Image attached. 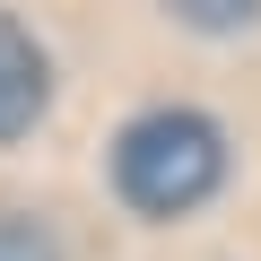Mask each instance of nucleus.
Wrapping results in <instances>:
<instances>
[{"label": "nucleus", "mask_w": 261, "mask_h": 261, "mask_svg": "<svg viewBox=\"0 0 261 261\" xmlns=\"http://www.w3.org/2000/svg\"><path fill=\"white\" fill-rule=\"evenodd\" d=\"M226 174V140H218V122L192 113V105H157L140 113L113 140V192L140 209V218H183L218 192Z\"/></svg>", "instance_id": "1"}, {"label": "nucleus", "mask_w": 261, "mask_h": 261, "mask_svg": "<svg viewBox=\"0 0 261 261\" xmlns=\"http://www.w3.org/2000/svg\"><path fill=\"white\" fill-rule=\"evenodd\" d=\"M44 96H53V61H44V44H35L9 9H0V148H9L18 130H35Z\"/></svg>", "instance_id": "2"}, {"label": "nucleus", "mask_w": 261, "mask_h": 261, "mask_svg": "<svg viewBox=\"0 0 261 261\" xmlns=\"http://www.w3.org/2000/svg\"><path fill=\"white\" fill-rule=\"evenodd\" d=\"M166 9L183 18V27H200V35H226V27H244L261 0H166Z\"/></svg>", "instance_id": "3"}, {"label": "nucleus", "mask_w": 261, "mask_h": 261, "mask_svg": "<svg viewBox=\"0 0 261 261\" xmlns=\"http://www.w3.org/2000/svg\"><path fill=\"white\" fill-rule=\"evenodd\" d=\"M0 261H61V252H53V235H44V226L0 218Z\"/></svg>", "instance_id": "4"}]
</instances>
